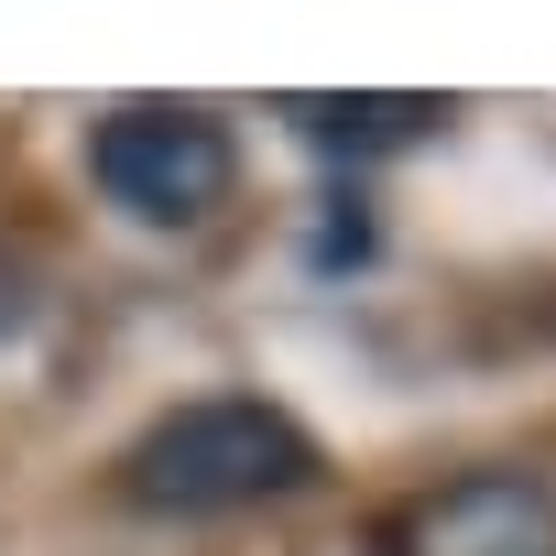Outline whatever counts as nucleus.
Here are the masks:
<instances>
[{"mask_svg": "<svg viewBox=\"0 0 556 556\" xmlns=\"http://www.w3.org/2000/svg\"><path fill=\"white\" fill-rule=\"evenodd\" d=\"M88 186L131 229H207L240 197V142L207 99H121L88 121Z\"/></svg>", "mask_w": 556, "mask_h": 556, "instance_id": "nucleus-2", "label": "nucleus"}, {"mask_svg": "<svg viewBox=\"0 0 556 556\" xmlns=\"http://www.w3.org/2000/svg\"><path fill=\"white\" fill-rule=\"evenodd\" d=\"M285 121L317 142V153H404V142H426V131H447V99H426V88H404V99H285Z\"/></svg>", "mask_w": 556, "mask_h": 556, "instance_id": "nucleus-4", "label": "nucleus"}, {"mask_svg": "<svg viewBox=\"0 0 556 556\" xmlns=\"http://www.w3.org/2000/svg\"><path fill=\"white\" fill-rule=\"evenodd\" d=\"M393 556H556V491L534 469H469L404 513Z\"/></svg>", "mask_w": 556, "mask_h": 556, "instance_id": "nucleus-3", "label": "nucleus"}, {"mask_svg": "<svg viewBox=\"0 0 556 556\" xmlns=\"http://www.w3.org/2000/svg\"><path fill=\"white\" fill-rule=\"evenodd\" d=\"M23 328H34V273L0 262V339H23Z\"/></svg>", "mask_w": 556, "mask_h": 556, "instance_id": "nucleus-5", "label": "nucleus"}, {"mask_svg": "<svg viewBox=\"0 0 556 556\" xmlns=\"http://www.w3.org/2000/svg\"><path fill=\"white\" fill-rule=\"evenodd\" d=\"M317 437L262 404V393H197L164 404L131 447H121V502L164 513V523H218V513H262V502H295L317 480Z\"/></svg>", "mask_w": 556, "mask_h": 556, "instance_id": "nucleus-1", "label": "nucleus"}]
</instances>
